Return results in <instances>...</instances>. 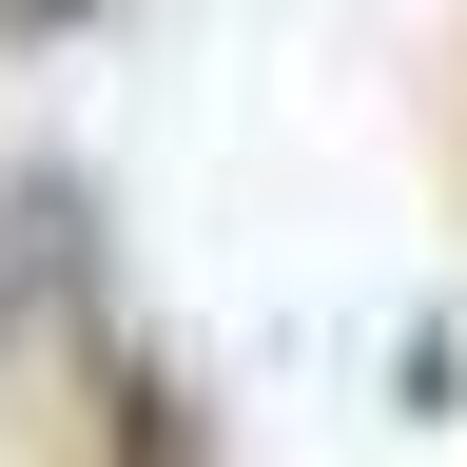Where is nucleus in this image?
I'll return each mask as SVG.
<instances>
[{
    "label": "nucleus",
    "instance_id": "obj_2",
    "mask_svg": "<svg viewBox=\"0 0 467 467\" xmlns=\"http://www.w3.org/2000/svg\"><path fill=\"white\" fill-rule=\"evenodd\" d=\"M0 331H20V254H0Z\"/></svg>",
    "mask_w": 467,
    "mask_h": 467
},
{
    "label": "nucleus",
    "instance_id": "obj_1",
    "mask_svg": "<svg viewBox=\"0 0 467 467\" xmlns=\"http://www.w3.org/2000/svg\"><path fill=\"white\" fill-rule=\"evenodd\" d=\"M58 20H98V0H0V39H58Z\"/></svg>",
    "mask_w": 467,
    "mask_h": 467
}]
</instances>
